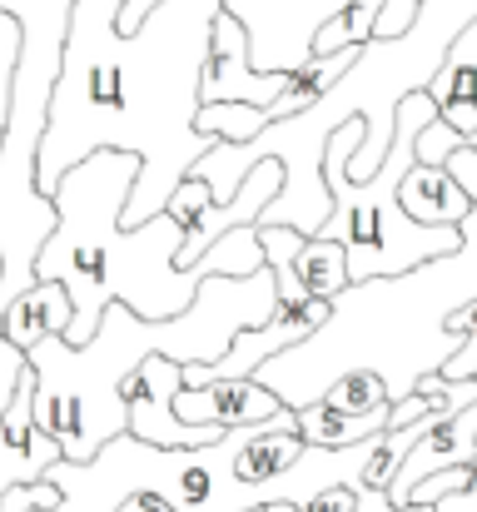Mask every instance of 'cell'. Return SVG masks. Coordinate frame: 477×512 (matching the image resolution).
<instances>
[{
  "label": "cell",
  "mask_w": 477,
  "mask_h": 512,
  "mask_svg": "<svg viewBox=\"0 0 477 512\" xmlns=\"http://www.w3.org/2000/svg\"><path fill=\"white\" fill-rule=\"evenodd\" d=\"M125 0H80L65 40V70L40 145V199L100 150L140 160L125 224L169 214V199L219 145L199 135V85L224 0H159L135 35L115 30Z\"/></svg>",
  "instance_id": "cell-1"
},
{
  "label": "cell",
  "mask_w": 477,
  "mask_h": 512,
  "mask_svg": "<svg viewBox=\"0 0 477 512\" xmlns=\"http://www.w3.org/2000/svg\"><path fill=\"white\" fill-rule=\"evenodd\" d=\"M135 179H140L135 155L100 150L85 165H75L50 194L60 229L35 259V284H60L70 294L75 304V324L65 334L70 348H85L95 339L115 304H125L150 324H164L194 309L204 279H249L269 269L254 224L224 234L194 269H179L184 224L174 214H159L140 229L125 224Z\"/></svg>",
  "instance_id": "cell-2"
},
{
  "label": "cell",
  "mask_w": 477,
  "mask_h": 512,
  "mask_svg": "<svg viewBox=\"0 0 477 512\" xmlns=\"http://www.w3.org/2000/svg\"><path fill=\"white\" fill-rule=\"evenodd\" d=\"M279 314V279L269 269L249 279H204L189 314L150 324L115 304L100 334L85 348L45 339L30 353L35 368V418L60 443L65 463H95L105 443L130 433L125 388L150 363L169 358L179 368H214L239 334L264 329Z\"/></svg>",
  "instance_id": "cell-3"
},
{
  "label": "cell",
  "mask_w": 477,
  "mask_h": 512,
  "mask_svg": "<svg viewBox=\"0 0 477 512\" xmlns=\"http://www.w3.org/2000/svg\"><path fill=\"white\" fill-rule=\"evenodd\" d=\"M80 0H0V15L20 25V55L10 75V120L0 140V329L20 294L35 289V259L60 229L50 199H40V145L50 125V100L65 70V40Z\"/></svg>",
  "instance_id": "cell-4"
},
{
  "label": "cell",
  "mask_w": 477,
  "mask_h": 512,
  "mask_svg": "<svg viewBox=\"0 0 477 512\" xmlns=\"http://www.w3.org/2000/svg\"><path fill=\"white\" fill-rule=\"evenodd\" d=\"M438 120L443 115H438V105L428 95L403 100V110H398V140H393L383 170L373 174L368 184H353L348 179V160L363 150L368 125L363 120H348L343 130H333L328 155H323V184L333 194V219H328V229L318 239H338L348 249V279H353V289L398 284L403 274H413V269H423L433 259H453V254L468 249L463 229H423L398 204L403 179L418 165V140Z\"/></svg>",
  "instance_id": "cell-5"
},
{
  "label": "cell",
  "mask_w": 477,
  "mask_h": 512,
  "mask_svg": "<svg viewBox=\"0 0 477 512\" xmlns=\"http://www.w3.org/2000/svg\"><path fill=\"white\" fill-rule=\"evenodd\" d=\"M348 0H224V10L249 30V60L259 75H294L314 60V40Z\"/></svg>",
  "instance_id": "cell-6"
},
{
  "label": "cell",
  "mask_w": 477,
  "mask_h": 512,
  "mask_svg": "<svg viewBox=\"0 0 477 512\" xmlns=\"http://www.w3.org/2000/svg\"><path fill=\"white\" fill-rule=\"evenodd\" d=\"M284 165L279 160H264V165H254V170L244 174V184H239V199L229 204V209H214V194H209V184L204 179H184L179 184V194L169 199V214L184 224V249H179V269H194L224 234H234V229H244V224H259V214L284 194Z\"/></svg>",
  "instance_id": "cell-7"
},
{
  "label": "cell",
  "mask_w": 477,
  "mask_h": 512,
  "mask_svg": "<svg viewBox=\"0 0 477 512\" xmlns=\"http://www.w3.org/2000/svg\"><path fill=\"white\" fill-rule=\"evenodd\" d=\"M179 393H184V368L169 358H150L125 388L130 438H140L150 448H214V443H224V433H214V428L179 423V413H174Z\"/></svg>",
  "instance_id": "cell-8"
},
{
  "label": "cell",
  "mask_w": 477,
  "mask_h": 512,
  "mask_svg": "<svg viewBox=\"0 0 477 512\" xmlns=\"http://www.w3.org/2000/svg\"><path fill=\"white\" fill-rule=\"evenodd\" d=\"M294 75H259L249 60V30L224 10L214 20V40H209V65H204V85L199 100L209 105H249V110H274L289 95Z\"/></svg>",
  "instance_id": "cell-9"
},
{
  "label": "cell",
  "mask_w": 477,
  "mask_h": 512,
  "mask_svg": "<svg viewBox=\"0 0 477 512\" xmlns=\"http://www.w3.org/2000/svg\"><path fill=\"white\" fill-rule=\"evenodd\" d=\"M294 403H284V393L264 388L259 378H219L209 388H184L174 413L189 428H214V433H234V428H259L284 418Z\"/></svg>",
  "instance_id": "cell-10"
},
{
  "label": "cell",
  "mask_w": 477,
  "mask_h": 512,
  "mask_svg": "<svg viewBox=\"0 0 477 512\" xmlns=\"http://www.w3.org/2000/svg\"><path fill=\"white\" fill-rule=\"evenodd\" d=\"M55 463H65V453L35 418V368H30L20 378V393H15V403L5 413V428H0V498L15 493V488L45 483Z\"/></svg>",
  "instance_id": "cell-11"
},
{
  "label": "cell",
  "mask_w": 477,
  "mask_h": 512,
  "mask_svg": "<svg viewBox=\"0 0 477 512\" xmlns=\"http://www.w3.org/2000/svg\"><path fill=\"white\" fill-rule=\"evenodd\" d=\"M428 100L438 105L443 125L468 145L477 135V20L463 30V40L453 45V55L443 60L438 80L428 85Z\"/></svg>",
  "instance_id": "cell-12"
},
{
  "label": "cell",
  "mask_w": 477,
  "mask_h": 512,
  "mask_svg": "<svg viewBox=\"0 0 477 512\" xmlns=\"http://www.w3.org/2000/svg\"><path fill=\"white\" fill-rule=\"evenodd\" d=\"M398 204L423 229H468L473 219V199L458 189V179L443 165H413L398 189Z\"/></svg>",
  "instance_id": "cell-13"
},
{
  "label": "cell",
  "mask_w": 477,
  "mask_h": 512,
  "mask_svg": "<svg viewBox=\"0 0 477 512\" xmlns=\"http://www.w3.org/2000/svg\"><path fill=\"white\" fill-rule=\"evenodd\" d=\"M75 324V304L60 284H35L30 294H20L5 314L0 339H10L20 353H35L45 339H65Z\"/></svg>",
  "instance_id": "cell-14"
},
{
  "label": "cell",
  "mask_w": 477,
  "mask_h": 512,
  "mask_svg": "<svg viewBox=\"0 0 477 512\" xmlns=\"http://www.w3.org/2000/svg\"><path fill=\"white\" fill-rule=\"evenodd\" d=\"M294 279L309 299H323V304H338L353 279H348V249L338 239H304L299 254H294Z\"/></svg>",
  "instance_id": "cell-15"
},
{
  "label": "cell",
  "mask_w": 477,
  "mask_h": 512,
  "mask_svg": "<svg viewBox=\"0 0 477 512\" xmlns=\"http://www.w3.org/2000/svg\"><path fill=\"white\" fill-rule=\"evenodd\" d=\"M388 433V413H368V418H348V413H333V408H299V438L309 448H358L368 438H383Z\"/></svg>",
  "instance_id": "cell-16"
},
{
  "label": "cell",
  "mask_w": 477,
  "mask_h": 512,
  "mask_svg": "<svg viewBox=\"0 0 477 512\" xmlns=\"http://www.w3.org/2000/svg\"><path fill=\"white\" fill-rule=\"evenodd\" d=\"M318 403L333 408V413H348V418H368V413H388L393 408V393H388V378L378 368H343L323 388Z\"/></svg>",
  "instance_id": "cell-17"
},
{
  "label": "cell",
  "mask_w": 477,
  "mask_h": 512,
  "mask_svg": "<svg viewBox=\"0 0 477 512\" xmlns=\"http://www.w3.org/2000/svg\"><path fill=\"white\" fill-rule=\"evenodd\" d=\"M259 244H264V264H269V274L279 279V309H299V304H309V294H304L299 279H294V254H299L304 234H299V229H259Z\"/></svg>",
  "instance_id": "cell-18"
},
{
  "label": "cell",
  "mask_w": 477,
  "mask_h": 512,
  "mask_svg": "<svg viewBox=\"0 0 477 512\" xmlns=\"http://www.w3.org/2000/svg\"><path fill=\"white\" fill-rule=\"evenodd\" d=\"M448 334L458 343V353L443 358L438 378H448V383H477V294L448 314Z\"/></svg>",
  "instance_id": "cell-19"
},
{
  "label": "cell",
  "mask_w": 477,
  "mask_h": 512,
  "mask_svg": "<svg viewBox=\"0 0 477 512\" xmlns=\"http://www.w3.org/2000/svg\"><path fill=\"white\" fill-rule=\"evenodd\" d=\"M473 483H477L473 468H448V473H433L428 483H418V488H413L408 508H438L443 498H453V493H463V488H473Z\"/></svg>",
  "instance_id": "cell-20"
},
{
  "label": "cell",
  "mask_w": 477,
  "mask_h": 512,
  "mask_svg": "<svg viewBox=\"0 0 477 512\" xmlns=\"http://www.w3.org/2000/svg\"><path fill=\"white\" fill-rule=\"evenodd\" d=\"M15 55H20V25L10 15H0V140H5V120H10V75H15ZM5 274V264H0Z\"/></svg>",
  "instance_id": "cell-21"
},
{
  "label": "cell",
  "mask_w": 477,
  "mask_h": 512,
  "mask_svg": "<svg viewBox=\"0 0 477 512\" xmlns=\"http://www.w3.org/2000/svg\"><path fill=\"white\" fill-rule=\"evenodd\" d=\"M25 373H30V353H20L10 339H0V428H5V413H10Z\"/></svg>",
  "instance_id": "cell-22"
},
{
  "label": "cell",
  "mask_w": 477,
  "mask_h": 512,
  "mask_svg": "<svg viewBox=\"0 0 477 512\" xmlns=\"http://www.w3.org/2000/svg\"><path fill=\"white\" fill-rule=\"evenodd\" d=\"M458 145H463V140H458V135H453V130L438 120V125H428V130H423V140H418V165H443Z\"/></svg>",
  "instance_id": "cell-23"
},
{
  "label": "cell",
  "mask_w": 477,
  "mask_h": 512,
  "mask_svg": "<svg viewBox=\"0 0 477 512\" xmlns=\"http://www.w3.org/2000/svg\"><path fill=\"white\" fill-rule=\"evenodd\" d=\"M443 170L458 179V189L473 199V209H477V145H458V150L443 160Z\"/></svg>",
  "instance_id": "cell-24"
},
{
  "label": "cell",
  "mask_w": 477,
  "mask_h": 512,
  "mask_svg": "<svg viewBox=\"0 0 477 512\" xmlns=\"http://www.w3.org/2000/svg\"><path fill=\"white\" fill-rule=\"evenodd\" d=\"M358 508V493L353 488H333V493H318L309 508H299V512H353Z\"/></svg>",
  "instance_id": "cell-25"
},
{
  "label": "cell",
  "mask_w": 477,
  "mask_h": 512,
  "mask_svg": "<svg viewBox=\"0 0 477 512\" xmlns=\"http://www.w3.org/2000/svg\"><path fill=\"white\" fill-rule=\"evenodd\" d=\"M120 512H174V508H169L159 493H135V498H125V503H120Z\"/></svg>",
  "instance_id": "cell-26"
},
{
  "label": "cell",
  "mask_w": 477,
  "mask_h": 512,
  "mask_svg": "<svg viewBox=\"0 0 477 512\" xmlns=\"http://www.w3.org/2000/svg\"><path fill=\"white\" fill-rule=\"evenodd\" d=\"M433 512H477V483L463 488V493H453V498H443Z\"/></svg>",
  "instance_id": "cell-27"
},
{
  "label": "cell",
  "mask_w": 477,
  "mask_h": 512,
  "mask_svg": "<svg viewBox=\"0 0 477 512\" xmlns=\"http://www.w3.org/2000/svg\"><path fill=\"white\" fill-rule=\"evenodd\" d=\"M353 512H398L388 503V493H358V508Z\"/></svg>",
  "instance_id": "cell-28"
},
{
  "label": "cell",
  "mask_w": 477,
  "mask_h": 512,
  "mask_svg": "<svg viewBox=\"0 0 477 512\" xmlns=\"http://www.w3.org/2000/svg\"><path fill=\"white\" fill-rule=\"evenodd\" d=\"M264 512H299V508H289V503H274V508H264Z\"/></svg>",
  "instance_id": "cell-29"
},
{
  "label": "cell",
  "mask_w": 477,
  "mask_h": 512,
  "mask_svg": "<svg viewBox=\"0 0 477 512\" xmlns=\"http://www.w3.org/2000/svg\"><path fill=\"white\" fill-rule=\"evenodd\" d=\"M468 145H477V135H473V140H468Z\"/></svg>",
  "instance_id": "cell-30"
},
{
  "label": "cell",
  "mask_w": 477,
  "mask_h": 512,
  "mask_svg": "<svg viewBox=\"0 0 477 512\" xmlns=\"http://www.w3.org/2000/svg\"><path fill=\"white\" fill-rule=\"evenodd\" d=\"M254 512H264V508H254Z\"/></svg>",
  "instance_id": "cell-31"
}]
</instances>
